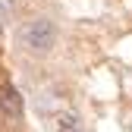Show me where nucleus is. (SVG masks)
<instances>
[{
    "mask_svg": "<svg viewBox=\"0 0 132 132\" xmlns=\"http://www.w3.org/2000/svg\"><path fill=\"white\" fill-rule=\"evenodd\" d=\"M57 126H60V129H79V120H76V117H60Z\"/></svg>",
    "mask_w": 132,
    "mask_h": 132,
    "instance_id": "3",
    "label": "nucleus"
},
{
    "mask_svg": "<svg viewBox=\"0 0 132 132\" xmlns=\"http://www.w3.org/2000/svg\"><path fill=\"white\" fill-rule=\"evenodd\" d=\"M0 107H3L6 117L19 120L22 117V97H19V91H16V88H6L3 94H0Z\"/></svg>",
    "mask_w": 132,
    "mask_h": 132,
    "instance_id": "2",
    "label": "nucleus"
},
{
    "mask_svg": "<svg viewBox=\"0 0 132 132\" xmlns=\"http://www.w3.org/2000/svg\"><path fill=\"white\" fill-rule=\"evenodd\" d=\"M0 28H3V25H0Z\"/></svg>",
    "mask_w": 132,
    "mask_h": 132,
    "instance_id": "5",
    "label": "nucleus"
},
{
    "mask_svg": "<svg viewBox=\"0 0 132 132\" xmlns=\"http://www.w3.org/2000/svg\"><path fill=\"white\" fill-rule=\"evenodd\" d=\"M19 44L28 54H51L54 44H57V25L51 19H44V16H38V19H31V22L22 25Z\"/></svg>",
    "mask_w": 132,
    "mask_h": 132,
    "instance_id": "1",
    "label": "nucleus"
},
{
    "mask_svg": "<svg viewBox=\"0 0 132 132\" xmlns=\"http://www.w3.org/2000/svg\"><path fill=\"white\" fill-rule=\"evenodd\" d=\"M13 3H22V0H13Z\"/></svg>",
    "mask_w": 132,
    "mask_h": 132,
    "instance_id": "4",
    "label": "nucleus"
}]
</instances>
